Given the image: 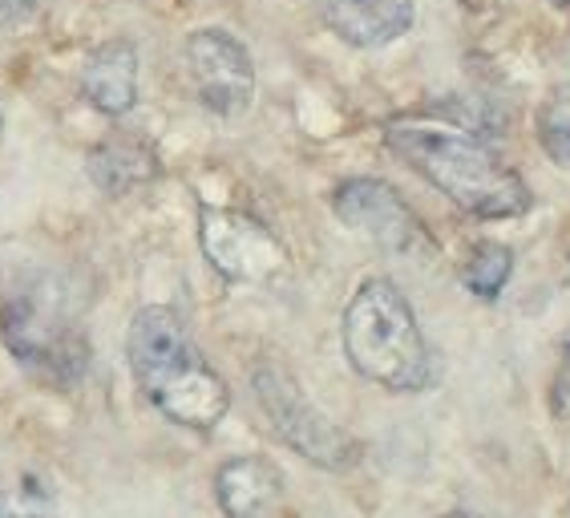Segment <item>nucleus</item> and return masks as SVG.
I'll return each instance as SVG.
<instances>
[{"label":"nucleus","instance_id":"nucleus-6","mask_svg":"<svg viewBox=\"0 0 570 518\" xmlns=\"http://www.w3.org/2000/svg\"><path fill=\"white\" fill-rule=\"evenodd\" d=\"M198 247L207 264L230 284H272L287 272V247L279 235L247 211H198Z\"/></svg>","mask_w":570,"mask_h":518},{"label":"nucleus","instance_id":"nucleus-11","mask_svg":"<svg viewBox=\"0 0 570 518\" xmlns=\"http://www.w3.org/2000/svg\"><path fill=\"white\" fill-rule=\"evenodd\" d=\"M328 29L352 49H381L417 21L413 0H328Z\"/></svg>","mask_w":570,"mask_h":518},{"label":"nucleus","instance_id":"nucleus-16","mask_svg":"<svg viewBox=\"0 0 570 518\" xmlns=\"http://www.w3.org/2000/svg\"><path fill=\"white\" fill-rule=\"evenodd\" d=\"M554 413L570 418V336L562 344V369H559V381H554Z\"/></svg>","mask_w":570,"mask_h":518},{"label":"nucleus","instance_id":"nucleus-14","mask_svg":"<svg viewBox=\"0 0 570 518\" xmlns=\"http://www.w3.org/2000/svg\"><path fill=\"white\" fill-rule=\"evenodd\" d=\"M510 272H514V252L505 243H478L461 267V284L470 287L473 296L494 304L502 296V287L510 284Z\"/></svg>","mask_w":570,"mask_h":518},{"label":"nucleus","instance_id":"nucleus-5","mask_svg":"<svg viewBox=\"0 0 570 518\" xmlns=\"http://www.w3.org/2000/svg\"><path fill=\"white\" fill-rule=\"evenodd\" d=\"M255 398L264 418L272 421L275 438L284 441L287 450H296L320 470H352L361 458V441L344 433L336 421L320 405L307 401V393L296 385V377L287 373L284 364L264 361L252 377Z\"/></svg>","mask_w":570,"mask_h":518},{"label":"nucleus","instance_id":"nucleus-4","mask_svg":"<svg viewBox=\"0 0 570 518\" xmlns=\"http://www.w3.org/2000/svg\"><path fill=\"white\" fill-rule=\"evenodd\" d=\"M0 341L12 361L49 385H77L94 356L53 276H17L0 292Z\"/></svg>","mask_w":570,"mask_h":518},{"label":"nucleus","instance_id":"nucleus-13","mask_svg":"<svg viewBox=\"0 0 570 518\" xmlns=\"http://www.w3.org/2000/svg\"><path fill=\"white\" fill-rule=\"evenodd\" d=\"M0 518H57L53 486L37 470H4L0 475Z\"/></svg>","mask_w":570,"mask_h":518},{"label":"nucleus","instance_id":"nucleus-7","mask_svg":"<svg viewBox=\"0 0 570 518\" xmlns=\"http://www.w3.org/2000/svg\"><path fill=\"white\" fill-rule=\"evenodd\" d=\"M332 211L348 232L373 240L376 247L393 255H417L433 252V240L421 227L396 187H389L384 178H344L341 187L332 190Z\"/></svg>","mask_w":570,"mask_h":518},{"label":"nucleus","instance_id":"nucleus-12","mask_svg":"<svg viewBox=\"0 0 570 518\" xmlns=\"http://www.w3.org/2000/svg\"><path fill=\"white\" fill-rule=\"evenodd\" d=\"M215 502L227 518H272L284 502V475L267 458H230L215 475Z\"/></svg>","mask_w":570,"mask_h":518},{"label":"nucleus","instance_id":"nucleus-3","mask_svg":"<svg viewBox=\"0 0 570 518\" xmlns=\"http://www.w3.org/2000/svg\"><path fill=\"white\" fill-rule=\"evenodd\" d=\"M344 356L364 381L389 393H421L433 385V353L417 312L393 280L373 276L344 309Z\"/></svg>","mask_w":570,"mask_h":518},{"label":"nucleus","instance_id":"nucleus-1","mask_svg":"<svg viewBox=\"0 0 570 518\" xmlns=\"http://www.w3.org/2000/svg\"><path fill=\"white\" fill-rule=\"evenodd\" d=\"M384 143L473 219H518L530 211V187L522 175L485 138L458 121L405 114L384 126Z\"/></svg>","mask_w":570,"mask_h":518},{"label":"nucleus","instance_id":"nucleus-15","mask_svg":"<svg viewBox=\"0 0 570 518\" xmlns=\"http://www.w3.org/2000/svg\"><path fill=\"white\" fill-rule=\"evenodd\" d=\"M538 143L550 163L570 170V86L554 89L538 110Z\"/></svg>","mask_w":570,"mask_h":518},{"label":"nucleus","instance_id":"nucleus-19","mask_svg":"<svg viewBox=\"0 0 570 518\" xmlns=\"http://www.w3.org/2000/svg\"><path fill=\"white\" fill-rule=\"evenodd\" d=\"M550 4H559V9H570V0H550Z\"/></svg>","mask_w":570,"mask_h":518},{"label":"nucleus","instance_id":"nucleus-10","mask_svg":"<svg viewBox=\"0 0 570 518\" xmlns=\"http://www.w3.org/2000/svg\"><path fill=\"white\" fill-rule=\"evenodd\" d=\"M81 98L101 118H126L138 106V49L121 37L98 45L81 69Z\"/></svg>","mask_w":570,"mask_h":518},{"label":"nucleus","instance_id":"nucleus-2","mask_svg":"<svg viewBox=\"0 0 570 518\" xmlns=\"http://www.w3.org/2000/svg\"><path fill=\"white\" fill-rule=\"evenodd\" d=\"M126 361H130L134 385L142 389L166 421L183 430L210 433L227 418L230 389L207 356L190 341L187 324L166 304H146L134 312L130 332H126Z\"/></svg>","mask_w":570,"mask_h":518},{"label":"nucleus","instance_id":"nucleus-9","mask_svg":"<svg viewBox=\"0 0 570 518\" xmlns=\"http://www.w3.org/2000/svg\"><path fill=\"white\" fill-rule=\"evenodd\" d=\"M86 170L101 195L121 199V195H134V190L150 187L154 178L163 175V163H158V150L146 143L142 134L118 130V134H106V138L89 150Z\"/></svg>","mask_w":570,"mask_h":518},{"label":"nucleus","instance_id":"nucleus-8","mask_svg":"<svg viewBox=\"0 0 570 518\" xmlns=\"http://www.w3.org/2000/svg\"><path fill=\"white\" fill-rule=\"evenodd\" d=\"M187 69L198 101L219 118H239L255 98V66L239 37L227 29H195L187 37Z\"/></svg>","mask_w":570,"mask_h":518},{"label":"nucleus","instance_id":"nucleus-17","mask_svg":"<svg viewBox=\"0 0 570 518\" xmlns=\"http://www.w3.org/2000/svg\"><path fill=\"white\" fill-rule=\"evenodd\" d=\"M41 0H0V29H17L37 12Z\"/></svg>","mask_w":570,"mask_h":518},{"label":"nucleus","instance_id":"nucleus-18","mask_svg":"<svg viewBox=\"0 0 570 518\" xmlns=\"http://www.w3.org/2000/svg\"><path fill=\"white\" fill-rule=\"evenodd\" d=\"M441 518H482V515H470V510H450V515H441Z\"/></svg>","mask_w":570,"mask_h":518}]
</instances>
